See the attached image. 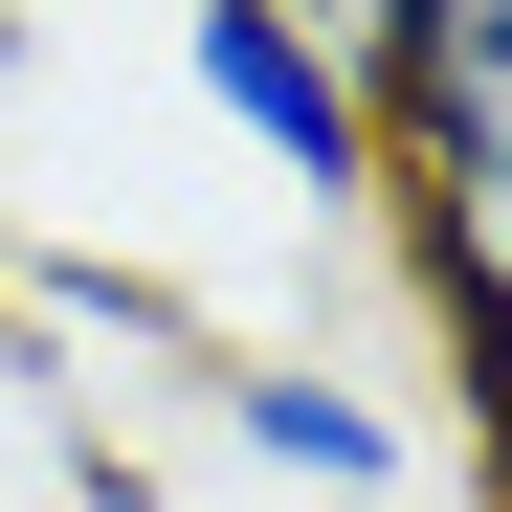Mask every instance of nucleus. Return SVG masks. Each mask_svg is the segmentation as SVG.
<instances>
[{"instance_id":"f257e3e1","label":"nucleus","mask_w":512,"mask_h":512,"mask_svg":"<svg viewBox=\"0 0 512 512\" xmlns=\"http://www.w3.org/2000/svg\"><path fill=\"white\" fill-rule=\"evenodd\" d=\"M179 90L268 156L290 201L379 223V90H357V45H334V0H179Z\"/></svg>"},{"instance_id":"f03ea898","label":"nucleus","mask_w":512,"mask_h":512,"mask_svg":"<svg viewBox=\"0 0 512 512\" xmlns=\"http://www.w3.org/2000/svg\"><path fill=\"white\" fill-rule=\"evenodd\" d=\"M201 423H223L245 468H290V490H401L423 468V423L379 379H334V357H201Z\"/></svg>"}]
</instances>
